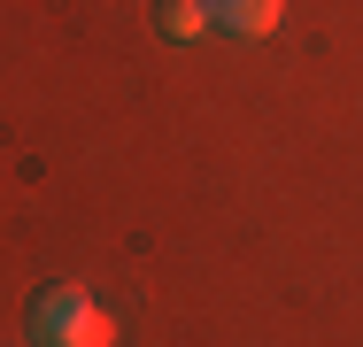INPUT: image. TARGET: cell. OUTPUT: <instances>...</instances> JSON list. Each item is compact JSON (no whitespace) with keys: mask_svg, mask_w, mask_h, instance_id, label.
I'll list each match as a JSON object with an SVG mask.
<instances>
[{"mask_svg":"<svg viewBox=\"0 0 363 347\" xmlns=\"http://www.w3.org/2000/svg\"><path fill=\"white\" fill-rule=\"evenodd\" d=\"M155 23H162V39H178V47H186V39H201V31H209V8H201V0H162V8H155Z\"/></svg>","mask_w":363,"mask_h":347,"instance_id":"3957f363","label":"cell"},{"mask_svg":"<svg viewBox=\"0 0 363 347\" xmlns=\"http://www.w3.org/2000/svg\"><path fill=\"white\" fill-rule=\"evenodd\" d=\"M31 340L39 347H108L116 340V317L85 293V285H47L31 301Z\"/></svg>","mask_w":363,"mask_h":347,"instance_id":"6da1fadb","label":"cell"},{"mask_svg":"<svg viewBox=\"0 0 363 347\" xmlns=\"http://www.w3.org/2000/svg\"><path fill=\"white\" fill-rule=\"evenodd\" d=\"M209 8V23L232 31V39H263V31H279V8L286 0H201Z\"/></svg>","mask_w":363,"mask_h":347,"instance_id":"7a4b0ae2","label":"cell"}]
</instances>
